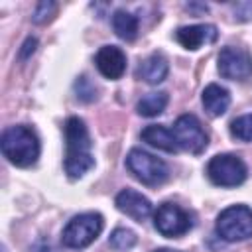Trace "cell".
<instances>
[{"label": "cell", "mask_w": 252, "mask_h": 252, "mask_svg": "<svg viewBox=\"0 0 252 252\" xmlns=\"http://www.w3.org/2000/svg\"><path fill=\"white\" fill-rule=\"evenodd\" d=\"M65 173L71 179L83 177L93 165L94 158L91 154V138L85 122L79 116H71L65 122Z\"/></svg>", "instance_id": "obj_1"}, {"label": "cell", "mask_w": 252, "mask_h": 252, "mask_svg": "<svg viewBox=\"0 0 252 252\" xmlns=\"http://www.w3.org/2000/svg\"><path fill=\"white\" fill-rule=\"evenodd\" d=\"M0 148L4 158L18 167H30L39 158V140L35 132L22 124L10 126L2 132Z\"/></svg>", "instance_id": "obj_2"}, {"label": "cell", "mask_w": 252, "mask_h": 252, "mask_svg": "<svg viewBox=\"0 0 252 252\" xmlns=\"http://www.w3.org/2000/svg\"><path fill=\"white\" fill-rule=\"evenodd\" d=\"M215 230L226 242H242L252 238V209L246 205L226 207L217 217Z\"/></svg>", "instance_id": "obj_3"}, {"label": "cell", "mask_w": 252, "mask_h": 252, "mask_svg": "<svg viewBox=\"0 0 252 252\" xmlns=\"http://www.w3.org/2000/svg\"><path fill=\"white\" fill-rule=\"evenodd\" d=\"M104 220L100 213H81L73 217L61 234V242L67 248H85L102 232Z\"/></svg>", "instance_id": "obj_4"}, {"label": "cell", "mask_w": 252, "mask_h": 252, "mask_svg": "<svg viewBox=\"0 0 252 252\" xmlns=\"http://www.w3.org/2000/svg\"><path fill=\"white\" fill-rule=\"evenodd\" d=\"M126 167L138 181H142L144 185H150V187L161 185L169 173L163 159H159V158H156V156H152L140 148H132L128 152Z\"/></svg>", "instance_id": "obj_5"}, {"label": "cell", "mask_w": 252, "mask_h": 252, "mask_svg": "<svg viewBox=\"0 0 252 252\" xmlns=\"http://www.w3.org/2000/svg\"><path fill=\"white\" fill-rule=\"evenodd\" d=\"M209 179L219 187H236L246 181V163L234 154H219L207 163Z\"/></svg>", "instance_id": "obj_6"}, {"label": "cell", "mask_w": 252, "mask_h": 252, "mask_svg": "<svg viewBox=\"0 0 252 252\" xmlns=\"http://www.w3.org/2000/svg\"><path fill=\"white\" fill-rule=\"evenodd\" d=\"M171 132L177 146L189 154H201L209 144V136L195 114H181L175 120Z\"/></svg>", "instance_id": "obj_7"}, {"label": "cell", "mask_w": 252, "mask_h": 252, "mask_svg": "<svg viewBox=\"0 0 252 252\" xmlns=\"http://www.w3.org/2000/svg\"><path fill=\"white\" fill-rule=\"evenodd\" d=\"M154 224L159 234H163L167 238H175V236L185 234L193 226V220H191L189 213L185 209H181L179 205L163 203L154 213Z\"/></svg>", "instance_id": "obj_8"}, {"label": "cell", "mask_w": 252, "mask_h": 252, "mask_svg": "<svg viewBox=\"0 0 252 252\" xmlns=\"http://www.w3.org/2000/svg\"><path fill=\"white\" fill-rule=\"evenodd\" d=\"M219 73L228 81H244L252 75V55L242 47H222L219 53Z\"/></svg>", "instance_id": "obj_9"}, {"label": "cell", "mask_w": 252, "mask_h": 252, "mask_svg": "<svg viewBox=\"0 0 252 252\" xmlns=\"http://www.w3.org/2000/svg\"><path fill=\"white\" fill-rule=\"evenodd\" d=\"M114 205L120 213L128 215L132 220L136 222H144L152 217V203L148 197H144L142 193L134 191V189H122L116 199H114Z\"/></svg>", "instance_id": "obj_10"}, {"label": "cell", "mask_w": 252, "mask_h": 252, "mask_svg": "<svg viewBox=\"0 0 252 252\" xmlns=\"http://www.w3.org/2000/svg\"><path fill=\"white\" fill-rule=\"evenodd\" d=\"M94 63H96L98 73L102 77L110 79V81L120 79L124 75V71H126V55L116 45H104V47H100L96 51Z\"/></svg>", "instance_id": "obj_11"}, {"label": "cell", "mask_w": 252, "mask_h": 252, "mask_svg": "<svg viewBox=\"0 0 252 252\" xmlns=\"http://www.w3.org/2000/svg\"><path fill=\"white\" fill-rule=\"evenodd\" d=\"M219 32L213 24H197V26H183L175 32L177 41L185 49H199L203 43H213L217 39Z\"/></svg>", "instance_id": "obj_12"}, {"label": "cell", "mask_w": 252, "mask_h": 252, "mask_svg": "<svg viewBox=\"0 0 252 252\" xmlns=\"http://www.w3.org/2000/svg\"><path fill=\"white\" fill-rule=\"evenodd\" d=\"M167 73H169V65L161 53H152L138 67V79L146 81L148 85H158V83L165 81Z\"/></svg>", "instance_id": "obj_13"}, {"label": "cell", "mask_w": 252, "mask_h": 252, "mask_svg": "<svg viewBox=\"0 0 252 252\" xmlns=\"http://www.w3.org/2000/svg\"><path fill=\"white\" fill-rule=\"evenodd\" d=\"M203 106L205 110L209 112V116H222L226 110H228V104H230V94L224 87L217 85V83H211L205 87L203 91Z\"/></svg>", "instance_id": "obj_14"}, {"label": "cell", "mask_w": 252, "mask_h": 252, "mask_svg": "<svg viewBox=\"0 0 252 252\" xmlns=\"http://www.w3.org/2000/svg\"><path fill=\"white\" fill-rule=\"evenodd\" d=\"M142 140L146 144H150L152 148H158V150H163L167 154H175L179 150L175 138H173V132L165 126H159V124H150L142 130Z\"/></svg>", "instance_id": "obj_15"}, {"label": "cell", "mask_w": 252, "mask_h": 252, "mask_svg": "<svg viewBox=\"0 0 252 252\" xmlns=\"http://www.w3.org/2000/svg\"><path fill=\"white\" fill-rule=\"evenodd\" d=\"M167 100H169V96H167V93H163V91L148 93V94H144V96L138 100L136 110H138L140 116L154 118V116H158V114H161V112L165 110Z\"/></svg>", "instance_id": "obj_16"}, {"label": "cell", "mask_w": 252, "mask_h": 252, "mask_svg": "<svg viewBox=\"0 0 252 252\" xmlns=\"http://www.w3.org/2000/svg\"><path fill=\"white\" fill-rule=\"evenodd\" d=\"M112 30L120 39L132 41L138 35V18L126 10H116L112 16Z\"/></svg>", "instance_id": "obj_17"}, {"label": "cell", "mask_w": 252, "mask_h": 252, "mask_svg": "<svg viewBox=\"0 0 252 252\" xmlns=\"http://www.w3.org/2000/svg\"><path fill=\"white\" fill-rule=\"evenodd\" d=\"M230 134L236 140L252 142V114H242L230 122Z\"/></svg>", "instance_id": "obj_18"}, {"label": "cell", "mask_w": 252, "mask_h": 252, "mask_svg": "<svg viewBox=\"0 0 252 252\" xmlns=\"http://www.w3.org/2000/svg\"><path fill=\"white\" fill-rule=\"evenodd\" d=\"M136 240L138 238L130 228H114L110 238H108V244L114 250H130L136 244Z\"/></svg>", "instance_id": "obj_19"}, {"label": "cell", "mask_w": 252, "mask_h": 252, "mask_svg": "<svg viewBox=\"0 0 252 252\" xmlns=\"http://www.w3.org/2000/svg\"><path fill=\"white\" fill-rule=\"evenodd\" d=\"M57 12V4L55 2H49V0H43L35 6L33 10V16H32V22L33 24H47Z\"/></svg>", "instance_id": "obj_20"}, {"label": "cell", "mask_w": 252, "mask_h": 252, "mask_svg": "<svg viewBox=\"0 0 252 252\" xmlns=\"http://www.w3.org/2000/svg\"><path fill=\"white\" fill-rule=\"evenodd\" d=\"M75 93H77V98L83 102H91L96 98V87L87 77H79L75 81Z\"/></svg>", "instance_id": "obj_21"}, {"label": "cell", "mask_w": 252, "mask_h": 252, "mask_svg": "<svg viewBox=\"0 0 252 252\" xmlns=\"http://www.w3.org/2000/svg\"><path fill=\"white\" fill-rule=\"evenodd\" d=\"M35 45H37V39H33V37H28L26 41H24V45H22V49H20V59H28L33 51H35Z\"/></svg>", "instance_id": "obj_22"}, {"label": "cell", "mask_w": 252, "mask_h": 252, "mask_svg": "<svg viewBox=\"0 0 252 252\" xmlns=\"http://www.w3.org/2000/svg\"><path fill=\"white\" fill-rule=\"evenodd\" d=\"M154 252H179V250H171V248H158Z\"/></svg>", "instance_id": "obj_23"}]
</instances>
